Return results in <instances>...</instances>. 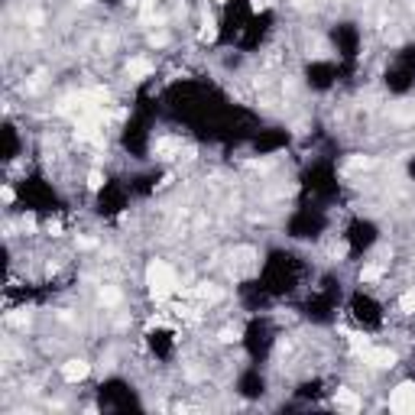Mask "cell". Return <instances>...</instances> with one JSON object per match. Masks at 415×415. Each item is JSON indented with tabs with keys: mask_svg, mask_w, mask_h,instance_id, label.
I'll list each match as a JSON object with an SVG mask.
<instances>
[{
	"mask_svg": "<svg viewBox=\"0 0 415 415\" xmlns=\"http://www.w3.org/2000/svg\"><path fill=\"white\" fill-rule=\"evenodd\" d=\"M147 285H149V295H153L156 302H169L172 295L182 292L176 269H172L166 260H153L147 266Z\"/></svg>",
	"mask_w": 415,
	"mask_h": 415,
	"instance_id": "6da1fadb",
	"label": "cell"
},
{
	"mask_svg": "<svg viewBox=\"0 0 415 415\" xmlns=\"http://www.w3.org/2000/svg\"><path fill=\"white\" fill-rule=\"evenodd\" d=\"M386 406H390L392 412H402V415L415 412V383H412V380H406V383L396 386V390L390 392Z\"/></svg>",
	"mask_w": 415,
	"mask_h": 415,
	"instance_id": "7a4b0ae2",
	"label": "cell"
},
{
	"mask_svg": "<svg viewBox=\"0 0 415 415\" xmlns=\"http://www.w3.org/2000/svg\"><path fill=\"white\" fill-rule=\"evenodd\" d=\"M88 373H91V363H88L85 357H72V360H65V363L59 367L62 383H69V386L85 383V380H88Z\"/></svg>",
	"mask_w": 415,
	"mask_h": 415,
	"instance_id": "3957f363",
	"label": "cell"
},
{
	"mask_svg": "<svg viewBox=\"0 0 415 415\" xmlns=\"http://www.w3.org/2000/svg\"><path fill=\"white\" fill-rule=\"evenodd\" d=\"M360 360H363V367H370V370H392V367H396V351H390V347H373V344H370V347H367V354H363Z\"/></svg>",
	"mask_w": 415,
	"mask_h": 415,
	"instance_id": "277c9868",
	"label": "cell"
},
{
	"mask_svg": "<svg viewBox=\"0 0 415 415\" xmlns=\"http://www.w3.org/2000/svg\"><path fill=\"white\" fill-rule=\"evenodd\" d=\"M331 406L338 409V412H360V409H363V396L357 390L341 386V390H334V396H331Z\"/></svg>",
	"mask_w": 415,
	"mask_h": 415,
	"instance_id": "5b68a950",
	"label": "cell"
},
{
	"mask_svg": "<svg viewBox=\"0 0 415 415\" xmlns=\"http://www.w3.org/2000/svg\"><path fill=\"white\" fill-rule=\"evenodd\" d=\"M127 75H130L133 81H143V78L153 75V62L143 59V55H137V59L127 62Z\"/></svg>",
	"mask_w": 415,
	"mask_h": 415,
	"instance_id": "8992f818",
	"label": "cell"
},
{
	"mask_svg": "<svg viewBox=\"0 0 415 415\" xmlns=\"http://www.w3.org/2000/svg\"><path fill=\"white\" fill-rule=\"evenodd\" d=\"M383 276H386V263L373 260V263H367V266L360 269V276H357V279H360L363 285H370V283H380Z\"/></svg>",
	"mask_w": 415,
	"mask_h": 415,
	"instance_id": "52a82bcc",
	"label": "cell"
},
{
	"mask_svg": "<svg viewBox=\"0 0 415 415\" xmlns=\"http://www.w3.org/2000/svg\"><path fill=\"white\" fill-rule=\"evenodd\" d=\"M399 312L402 315H409V318L415 315V285H409L406 292L399 295Z\"/></svg>",
	"mask_w": 415,
	"mask_h": 415,
	"instance_id": "ba28073f",
	"label": "cell"
},
{
	"mask_svg": "<svg viewBox=\"0 0 415 415\" xmlns=\"http://www.w3.org/2000/svg\"><path fill=\"white\" fill-rule=\"evenodd\" d=\"M101 305H108V308L120 305V289H114V285H104V289H101Z\"/></svg>",
	"mask_w": 415,
	"mask_h": 415,
	"instance_id": "9c48e42d",
	"label": "cell"
},
{
	"mask_svg": "<svg viewBox=\"0 0 415 415\" xmlns=\"http://www.w3.org/2000/svg\"><path fill=\"white\" fill-rule=\"evenodd\" d=\"M88 188H91V192H101V188H104V172L94 169L91 176H88Z\"/></svg>",
	"mask_w": 415,
	"mask_h": 415,
	"instance_id": "30bf717a",
	"label": "cell"
},
{
	"mask_svg": "<svg viewBox=\"0 0 415 415\" xmlns=\"http://www.w3.org/2000/svg\"><path fill=\"white\" fill-rule=\"evenodd\" d=\"M4 205H13V188L10 185H4Z\"/></svg>",
	"mask_w": 415,
	"mask_h": 415,
	"instance_id": "8fae6325",
	"label": "cell"
},
{
	"mask_svg": "<svg viewBox=\"0 0 415 415\" xmlns=\"http://www.w3.org/2000/svg\"><path fill=\"white\" fill-rule=\"evenodd\" d=\"M75 4H81V7H85V4H94V0H75Z\"/></svg>",
	"mask_w": 415,
	"mask_h": 415,
	"instance_id": "7c38bea8",
	"label": "cell"
}]
</instances>
